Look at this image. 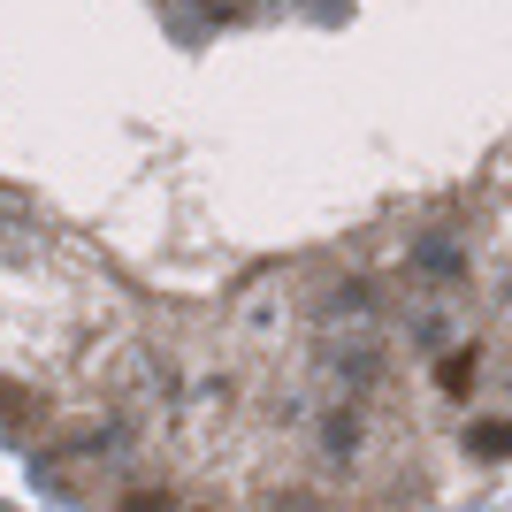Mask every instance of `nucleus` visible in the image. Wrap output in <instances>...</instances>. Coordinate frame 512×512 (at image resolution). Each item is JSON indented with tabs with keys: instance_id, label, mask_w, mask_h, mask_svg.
I'll return each mask as SVG.
<instances>
[{
	"instance_id": "nucleus-1",
	"label": "nucleus",
	"mask_w": 512,
	"mask_h": 512,
	"mask_svg": "<svg viewBox=\"0 0 512 512\" xmlns=\"http://www.w3.org/2000/svg\"><path fill=\"white\" fill-rule=\"evenodd\" d=\"M467 451H474V459H512V421H474Z\"/></svg>"
},
{
	"instance_id": "nucleus-2",
	"label": "nucleus",
	"mask_w": 512,
	"mask_h": 512,
	"mask_svg": "<svg viewBox=\"0 0 512 512\" xmlns=\"http://www.w3.org/2000/svg\"><path fill=\"white\" fill-rule=\"evenodd\" d=\"M474 375H482V367H474V352H451V360L436 367V383H444L451 398H467V390H474Z\"/></svg>"
},
{
	"instance_id": "nucleus-3",
	"label": "nucleus",
	"mask_w": 512,
	"mask_h": 512,
	"mask_svg": "<svg viewBox=\"0 0 512 512\" xmlns=\"http://www.w3.org/2000/svg\"><path fill=\"white\" fill-rule=\"evenodd\" d=\"M123 512H176V497H153V490H146V497H130Z\"/></svg>"
}]
</instances>
